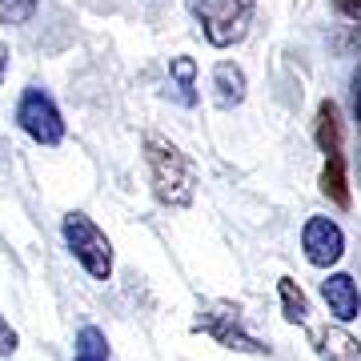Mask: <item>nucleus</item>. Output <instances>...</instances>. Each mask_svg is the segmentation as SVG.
Segmentation results:
<instances>
[{"label":"nucleus","mask_w":361,"mask_h":361,"mask_svg":"<svg viewBox=\"0 0 361 361\" xmlns=\"http://www.w3.org/2000/svg\"><path fill=\"white\" fill-rule=\"evenodd\" d=\"M313 345L325 361H361V341L341 325H325V329H313Z\"/></svg>","instance_id":"6e6552de"},{"label":"nucleus","mask_w":361,"mask_h":361,"mask_svg":"<svg viewBox=\"0 0 361 361\" xmlns=\"http://www.w3.org/2000/svg\"><path fill=\"white\" fill-rule=\"evenodd\" d=\"M73 361H109V341H104V334L97 325H80Z\"/></svg>","instance_id":"ddd939ff"},{"label":"nucleus","mask_w":361,"mask_h":361,"mask_svg":"<svg viewBox=\"0 0 361 361\" xmlns=\"http://www.w3.org/2000/svg\"><path fill=\"white\" fill-rule=\"evenodd\" d=\"M301 249H305V261L317 265V269H329L341 261L345 253V233L341 225L329 217H310L305 221V229H301Z\"/></svg>","instance_id":"423d86ee"},{"label":"nucleus","mask_w":361,"mask_h":361,"mask_svg":"<svg viewBox=\"0 0 361 361\" xmlns=\"http://www.w3.org/2000/svg\"><path fill=\"white\" fill-rule=\"evenodd\" d=\"M322 193L334 201V205L349 209V173H345V157H325V169H322Z\"/></svg>","instance_id":"9b49d317"},{"label":"nucleus","mask_w":361,"mask_h":361,"mask_svg":"<svg viewBox=\"0 0 361 361\" xmlns=\"http://www.w3.org/2000/svg\"><path fill=\"white\" fill-rule=\"evenodd\" d=\"M334 4L349 16V20H357V25H361V0H334Z\"/></svg>","instance_id":"f3484780"},{"label":"nucleus","mask_w":361,"mask_h":361,"mask_svg":"<svg viewBox=\"0 0 361 361\" xmlns=\"http://www.w3.org/2000/svg\"><path fill=\"white\" fill-rule=\"evenodd\" d=\"M322 297L329 313H334L337 322H353L361 313V293H357V281L349 277V273H329L322 281Z\"/></svg>","instance_id":"0eeeda50"},{"label":"nucleus","mask_w":361,"mask_h":361,"mask_svg":"<svg viewBox=\"0 0 361 361\" xmlns=\"http://www.w3.org/2000/svg\"><path fill=\"white\" fill-rule=\"evenodd\" d=\"M169 73L180 80V97H185V104H193V85H197V68H193V56H173L169 61Z\"/></svg>","instance_id":"2eb2a0df"},{"label":"nucleus","mask_w":361,"mask_h":361,"mask_svg":"<svg viewBox=\"0 0 361 361\" xmlns=\"http://www.w3.org/2000/svg\"><path fill=\"white\" fill-rule=\"evenodd\" d=\"M61 233H65L68 253L85 265L89 277H97V281H109V277H113V245H109V237L97 229V221H92L89 213H77V209L65 213Z\"/></svg>","instance_id":"7ed1b4c3"},{"label":"nucleus","mask_w":361,"mask_h":361,"mask_svg":"<svg viewBox=\"0 0 361 361\" xmlns=\"http://www.w3.org/2000/svg\"><path fill=\"white\" fill-rule=\"evenodd\" d=\"M145 161H149V177H153L157 201L177 205V209L193 205L197 169L177 145L169 141V137H161V133H145Z\"/></svg>","instance_id":"f257e3e1"},{"label":"nucleus","mask_w":361,"mask_h":361,"mask_svg":"<svg viewBox=\"0 0 361 361\" xmlns=\"http://www.w3.org/2000/svg\"><path fill=\"white\" fill-rule=\"evenodd\" d=\"M40 0H0V25H28Z\"/></svg>","instance_id":"4468645a"},{"label":"nucleus","mask_w":361,"mask_h":361,"mask_svg":"<svg viewBox=\"0 0 361 361\" xmlns=\"http://www.w3.org/2000/svg\"><path fill=\"white\" fill-rule=\"evenodd\" d=\"M245 68L233 65V61H221L217 68H213V97H217L221 109H237V104L245 101Z\"/></svg>","instance_id":"1a4fd4ad"},{"label":"nucleus","mask_w":361,"mask_h":361,"mask_svg":"<svg viewBox=\"0 0 361 361\" xmlns=\"http://www.w3.org/2000/svg\"><path fill=\"white\" fill-rule=\"evenodd\" d=\"M4 73H8V44L0 40V85H4Z\"/></svg>","instance_id":"6ab92c4d"},{"label":"nucleus","mask_w":361,"mask_h":361,"mask_svg":"<svg viewBox=\"0 0 361 361\" xmlns=\"http://www.w3.org/2000/svg\"><path fill=\"white\" fill-rule=\"evenodd\" d=\"M193 329H197V334H209L217 345L237 349V353H269V345H261L257 337L245 329L241 310H237L233 301H201Z\"/></svg>","instance_id":"20e7f679"},{"label":"nucleus","mask_w":361,"mask_h":361,"mask_svg":"<svg viewBox=\"0 0 361 361\" xmlns=\"http://www.w3.org/2000/svg\"><path fill=\"white\" fill-rule=\"evenodd\" d=\"M353 116L361 121V68H357V77H353Z\"/></svg>","instance_id":"a211bd4d"},{"label":"nucleus","mask_w":361,"mask_h":361,"mask_svg":"<svg viewBox=\"0 0 361 361\" xmlns=\"http://www.w3.org/2000/svg\"><path fill=\"white\" fill-rule=\"evenodd\" d=\"M189 13L201 20L213 49H233L253 25V0H189Z\"/></svg>","instance_id":"f03ea898"},{"label":"nucleus","mask_w":361,"mask_h":361,"mask_svg":"<svg viewBox=\"0 0 361 361\" xmlns=\"http://www.w3.org/2000/svg\"><path fill=\"white\" fill-rule=\"evenodd\" d=\"M16 125L32 137L37 145H61L65 141V116L56 109L44 89H25L20 92V101H16Z\"/></svg>","instance_id":"39448f33"},{"label":"nucleus","mask_w":361,"mask_h":361,"mask_svg":"<svg viewBox=\"0 0 361 361\" xmlns=\"http://www.w3.org/2000/svg\"><path fill=\"white\" fill-rule=\"evenodd\" d=\"M277 293H281L285 322H293V325H305V322H310V297L301 293V285H297L293 277H281V281H277Z\"/></svg>","instance_id":"f8f14e48"},{"label":"nucleus","mask_w":361,"mask_h":361,"mask_svg":"<svg viewBox=\"0 0 361 361\" xmlns=\"http://www.w3.org/2000/svg\"><path fill=\"white\" fill-rule=\"evenodd\" d=\"M341 137H345V129H341V109L334 101H322L317 104V149L325 157H337L341 153Z\"/></svg>","instance_id":"9d476101"},{"label":"nucleus","mask_w":361,"mask_h":361,"mask_svg":"<svg viewBox=\"0 0 361 361\" xmlns=\"http://www.w3.org/2000/svg\"><path fill=\"white\" fill-rule=\"evenodd\" d=\"M8 353H16V329L0 317V357H8Z\"/></svg>","instance_id":"dca6fc26"}]
</instances>
